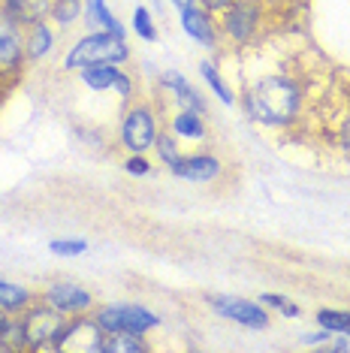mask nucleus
Wrapping results in <instances>:
<instances>
[{
	"label": "nucleus",
	"mask_w": 350,
	"mask_h": 353,
	"mask_svg": "<svg viewBox=\"0 0 350 353\" xmlns=\"http://www.w3.org/2000/svg\"><path fill=\"white\" fill-rule=\"evenodd\" d=\"M242 61L238 103L254 124L275 133H296L314 121L332 79H320V61L281 52L272 37L236 54Z\"/></svg>",
	"instance_id": "1"
},
{
	"label": "nucleus",
	"mask_w": 350,
	"mask_h": 353,
	"mask_svg": "<svg viewBox=\"0 0 350 353\" xmlns=\"http://www.w3.org/2000/svg\"><path fill=\"white\" fill-rule=\"evenodd\" d=\"M275 10L269 0H236L229 10L218 15V28H220V43L224 49L220 54H238L251 46L262 43V39L275 37L278 30L272 25Z\"/></svg>",
	"instance_id": "2"
},
{
	"label": "nucleus",
	"mask_w": 350,
	"mask_h": 353,
	"mask_svg": "<svg viewBox=\"0 0 350 353\" xmlns=\"http://www.w3.org/2000/svg\"><path fill=\"white\" fill-rule=\"evenodd\" d=\"M157 136H161V109L151 100H127L121 112V124H118V145L127 154H145L154 148Z\"/></svg>",
	"instance_id": "3"
},
{
	"label": "nucleus",
	"mask_w": 350,
	"mask_h": 353,
	"mask_svg": "<svg viewBox=\"0 0 350 353\" xmlns=\"http://www.w3.org/2000/svg\"><path fill=\"white\" fill-rule=\"evenodd\" d=\"M127 61H130L127 37L109 34V30H88L63 54V70L79 73L82 67H94V63H127Z\"/></svg>",
	"instance_id": "4"
},
{
	"label": "nucleus",
	"mask_w": 350,
	"mask_h": 353,
	"mask_svg": "<svg viewBox=\"0 0 350 353\" xmlns=\"http://www.w3.org/2000/svg\"><path fill=\"white\" fill-rule=\"evenodd\" d=\"M28 63V52H25V28L15 25V21L0 10V88L10 91L21 82Z\"/></svg>",
	"instance_id": "5"
},
{
	"label": "nucleus",
	"mask_w": 350,
	"mask_h": 353,
	"mask_svg": "<svg viewBox=\"0 0 350 353\" xmlns=\"http://www.w3.org/2000/svg\"><path fill=\"white\" fill-rule=\"evenodd\" d=\"M94 320L103 326V332H136V335H148L151 329L161 326V317L154 314L145 305L136 302H115V305H103V308L91 311Z\"/></svg>",
	"instance_id": "6"
},
{
	"label": "nucleus",
	"mask_w": 350,
	"mask_h": 353,
	"mask_svg": "<svg viewBox=\"0 0 350 353\" xmlns=\"http://www.w3.org/2000/svg\"><path fill=\"white\" fill-rule=\"evenodd\" d=\"M70 317H63L61 311H54L45 299H37L30 308L21 314V326H25V347L28 350H49L52 341L58 339Z\"/></svg>",
	"instance_id": "7"
},
{
	"label": "nucleus",
	"mask_w": 350,
	"mask_h": 353,
	"mask_svg": "<svg viewBox=\"0 0 350 353\" xmlns=\"http://www.w3.org/2000/svg\"><path fill=\"white\" fill-rule=\"evenodd\" d=\"M106 347V332L103 326L94 320V314L82 317H70L63 329L58 332V339L52 341L49 350H79V353H103Z\"/></svg>",
	"instance_id": "8"
},
{
	"label": "nucleus",
	"mask_w": 350,
	"mask_h": 353,
	"mask_svg": "<svg viewBox=\"0 0 350 353\" xmlns=\"http://www.w3.org/2000/svg\"><path fill=\"white\" fill-rule=\"evenodd\" d=\"M209 305L214 314L233 320V323L245 326V329H254V332H262L269 326V308L262 302H254V299H242V296H209Z\"/></svg>",
	"instance_id": "9"
},
{
	"label": "nucleus",
	"mask_w": 350,
	"mask_h": 353,
	"mask_svg": "<svg viewBox=\"0 0 350 353\" xmlns=\"http://www.w3.org/2000/svg\"><path fill=\"white\" fill-rule=\"evenodd\" d=\"M79 82L91 91H115L121 100H133L136 97V85L133 79L121 70V63H94V67H82L79 70Z\"/></svg>",
	"instance_id": "10"
},
{
	"label": "nucleus",
	"mask_w": 350,
	"mask_h": 353,
	"mask_svg": "<svg viewBox=\"0 0 350 353\" xmlns=\"http://www.w3.org/2000/svg\"><path fill=\"white\" fill-rule=\"evenodd\" d=\"M157 100H169L175 109L200 112V115L209 112V109H205L203 94L196 91V88L185 79V73H178V70H163V73H161V79H157Z\"/></svg>",
	"instance_id": "11"
},
{
	"label": "nucleus",
	"mask_w": 350,
	"mask_h": 353,
	"mask_svg": "<svg viewBox=\"0 0 350 353\" xmlns=\"http://www.w3.org/2000/svg\"><path fill=\"white\" fill-rule=\"evenodd\" d=\"M39 299H45L54 311H61L63 317H82L94 311V296L91 290H85L82 284H70V281H61V284H52L39 293Z\"/></svg>",
	"instance_id": "12"
},
{
	"label": "nucleus",
	"mask_w": 350,
	"mask_h": 353,
	"mask_svg": "<svg viewBox=\"0 0 350 353\" xmlns=\"http://www.w3.org/2000/svg\"><path fill=\"white\" fill-rule=\"evenodd\" d=\"M169 172L175 179H185L194 184H209L214 179H220L224 172V160L212 151H196V154H181L175 163L169 166Z\"/></svg>",
	"instance_id": "13"
},
{
	"label": "nucleus",
	"mask_w": 350,
	"mask_h": 353,
	"mask_svg": "<svg viewBox=\"0 0 350 353\" xmlns=\"http://www.w3.org/2000/svg\"><path fill=\"white\" fill-rule=\"evenodd\" d=\"M181 15V30L194 39V43L205 46V49L218 52L220 54V28H218V15H212L209 10H203L200 3L190 6V10L178 12Z\"/></svg>",
	"instance_id": "14"
},
{
	"label": "nucleus",
	"mask_w": 350,
	"mask_h": 353,
	"mask_svg": "<svg viewBox=\"0 0 350 353\" xmlns=\"http://www.w3.org/2000/svg\"><path fill=\"white\" fill-rule=\"evenodd\" d=\"M0 10L10 15L15 25L30 28L52 15V0H0Z\"/></svg>",
	"instance_id": "15"
},
{
	"label": "nucleus",
	"mask_w": 350,
	"mask_h": 353,
	"mask_svg": "<svg viewBox=\"0 0 350 353\" xmlns=\"http://www.w3.org/2000/svg\"><path fill=\"white\" fill-rule=\"evenodd\" d=\"M58 43V34H54L52 21H37V25L25 28V52H28V63H39L45 61Z\"/></svg>",
	"instance_id": "16"
},
{
	"label": "nucleus",
	"mask_w": 350,
	"mask_h": 353,
	"mask_svg": "<svg viewBox=\"0 0 350 353\" xmlns=\"http://www.w3.org/2000/svg\"><path fill=\"white\" fill-rule=\"evenodd\" d=\"M39 299L37 290H30V287L19 284V281H6L0 278V314H25Z\"/></svg>",
	"instance_id": "17"
},
{
	"label": "nucleus",
	"mask_w": 350,
	"mask_h": 353,
	"mask_svg": "<svg viewBox=\"0 0 350 353\" xmlns=\"http://www.w3.org/2000/svg\"><path fill=\"white\" fill-rule=\"evenodd\" d=\"M163 121L175 136H178V139H194V142L205 139V115H200V112L175 109V112H169V115L163 118Z\"/></svg>",
	"instance_id": "18"
},
{
	"label": "nucleus",
	"mask_w": 350,
	"mask_h": 353,
	"mask_svg": "<svg viewBox=\"0 0 350 353\" xmlns=\"http://www.w3.org/2000/svg\"><path fill=\"white\" fill-rule=\"evenodd\" d=\"M85 25L88 30H109V34H118V37H127L124 25L115 19V12L109 10L106 0H85Z\"/></svg>",
	"instance_id": "19"
},
{
	"label": "nucleus",
	"mask_w": 350,
	"mask_h": 353,
	"mask_svg": "<svg viewBox=\"0 0 350 353\" xmlns=\"http://www.w3.org/2000/svg\"><path fill=\"white\" fill-rule=\"evenodd\" d=\"M200 76H203V82L214 91V97H218V100H224L227 106H236V103H238L236 91L227 85L224 73H220V67H218L214 61H203V63H200Z\"/></svg>",
	"instance_id": "20"
},
{
	"label": "nucleus",
	"mask_w": 350,
	"mask_h": 353,
	"mask_svg": "<svg viewBox=\"0 0 350 353\" xmlns=\"http://www.w3.org/2000/svg\"><path fill=\"white\" fill-rule=\"evenodd\" d=\"M85 19V0H52V15L49 21H54V28L67 30L79 25Z\"/></svg>",
	"instance_id": "21"
},
{
	"label": "nucleus",
	"mask_w": 350,
	"mask_h": 353,
	"mask_svg": "<svg viewBox=\"0 0 350 353\" xmlns=\"http://www.w3.org/2000/svg\"><path fill=\"white\" fill-rule=\"evenodd\" d=\"M145 350H151V344L145 341V335H136V332L106 335V347H103V353H145Z\"/></svg>",
	"instance_id": "22"
},
{
	"label": "nucleus",
	"mask_w": 350,
	"mask_h": 353,
	"mask_svg": "<svg viewBox=\"0 0 350 353\" xmlns=\"http://www.w3.org/2000/svg\"><path fill=\"white\" fill-rule=\"evenodd\" d=\"M157 154V160H161V163L166 166V170H169V166L175 163V160L181 157V148H178V136H175L169 127H166V130H161V136H157V142H154V148H151Z\"/></svg>",
	"instance_id": "23"
},
{
	"label": "nucleus",
	"mask_w": 350,
	"mask_h": 353,
	"mask_svg": "<svg viewBox=\"0 0 350 353\" xmlns=\"http://www.w3.org/2000/svg\"><path fill=\"white\" fill-rule=\"evenodd\" d=\"M317 323H320L323 329H329L332 335H347V339H350V311L320 308V311H317Z\"/></svg>",
	"instance_id": "24"
},
{
	"label": "nucleus",
	"mask_w": 350,
	"mask_h": 353,
	"mask_svg": "<svg viewBox=\"0 0 350 353\" xmlns=\"http://www.w3.org/2000/svg\"><path fill=\"white\" fill-rule=\"evenodd\" d=\"M130 25H133V34H136L139 39H145V43H157V25H154V19H151L148 6L139 3L136 10H133Z\"/></svg>",
	"instance_id": "25"
},
{
	"label": "nucleus",
	"mask_w": 350,
	"mask_h": 353,
	"mask_svg": "<svg viewBox=\"0 0 350 353\" xmlns=\"http://www.w3.org/2000/svg\"><path fill=\"white\" fill-rule=\"evenodd\" d=\"M260 302L266 305V308L278 311V314H284V317H299V314H302L299 305L293 302V299H287V296H281V293H262Z\"/></svg>",
	"instance_id": "26"
},
{
	"label": "nucleus",
	"mask_w": 350,
	"mask_h": 353,
	"mask_svg": "<svg viewBox=\"0 0 350 353\" xmlns=\"http://www.w3.org/2000/svg\"><path fill=\"white\" fill-rule=\"evenodd\" d=\"M49 251L58 254V256H79V254L88 251V242L85 239H52Z\"/></svg>",
	"instance_id": "27"
},
{
	"label": "nucleus",
	"mask_w": 350,
	"mask_h": 353,
	"mask_svg": "<svg viewBox=\"0 0 350 353\" xmlns=\"http://www.w3.org/2000/svg\"><path fill=\"white\" fill-rule=\"evenodd\" d=\"M121 166L127 175H136V179H145V175L154 172V166H151V160L145 154H127Z\"/></svg>",
	"instance_id": "28"
},
{
	"label": "nucleus",
	"mask_w": 350,
	"mask_h": 353,
	"mask_svg": "<svg viewBox=\"0 0 350 353\" xmlns=\"http://www.w3.org/2000/svg\"><path fill=\"white\" fill-rule=\"evenodd\" d=\"M233 3H236V0H200V6H203V10H209L212 15H220L224 10H229Z\"/></svg>",
	"instance_id": "29"
},
{
	"label": "nucleus",
	"mask_w": 350,
	"mask_h": 353,
	"mask_svg": "<svg viewBox=\"0 0 350 353\" xmlns=\"http://www.w3.org/2000/svg\"><path fill=\"white\" fill-rule=\"evenodd\" d=\"M329 339H332V332H329V329H323V326H320V332L305 335V339H302V341H305V344H326Z\"/></svg>",
	"instance_id": "30"
},
{
	"label": "nucleus",
	"mask_w": 350,
	"mask_h": 353,
	"mask_svg": "<svg viewBox=\"0 0 350 353\" xmlns=\"http://www.w3.org/2000/svg\"><path fill=\"white\" fill-rule=\"evenodd\" d=\"M326 350L344 353V350H350V339H347V335H341V339H336V341H332V344H329V347H326Z\"/></svg>",
	"instance_id": "31"
},
{
	"label": "nucleus",
	"mask_w": 350,
	"mask_h": 353,
	"mask_svg": "<svg viewBox=\"0 0 350 353\" xmlns=\"http://www.w3.org/2000/svg\"><path fill=\"white\" fill-rule=\"evenodd\" d=\"M169 3H172L178 12H185V10H190V6H196V3H200V0H169Z\"/></svg>",
	"instance_id": "32"
},
{
	"label": "nucleus",
	"mask_w": 350,
	"mask_h": 353,
	"mask_svg": "<svg viewBox=\"0 0 350 353\" xmlns=\"http://www.w3.org/2000/svg\"><path fill=\"white\" fill-rule=\"evenodd\" d=\"M0 317H3V314H0Z\"/></svg>",
	"instance_id": "33"
}]
</instances>
